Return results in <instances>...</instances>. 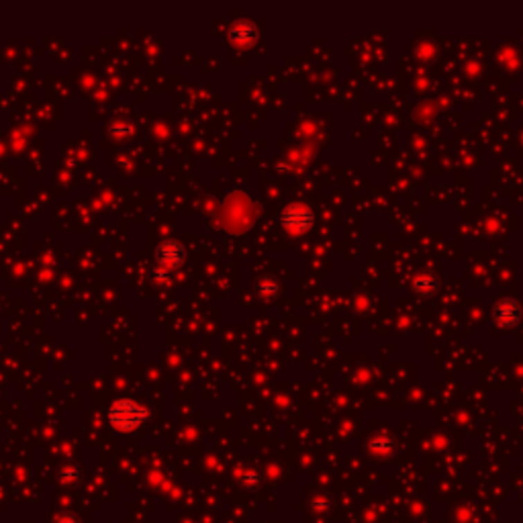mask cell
I'll list each match as a JSON object with an SVG mask.
<instances>
[{
    "instance_id": "cell-3",
    "label": "cell",
    "mask_w": 523,
    "mask_h": 523,
    "mask_svg": "<svg viewBox=\"0 0 523 523\" xmlns=\"http://www.w3.org/2000/svg\"><path fill=\"white\" fill-rule=\"evenodd\" d=\"M184 258V247L182 243L174 242V240H168V242H161L160 247H158V260H160L161 266L166 268H176Z\"/></svg>"
},
{
    "instance_id": "cell-1",
    "label": "cell",
    "mask_w": 523,
    "mask_h": 523,
    "mask_svg": "<svg viewBox=\"0 0 523 523\" xmlns=\"http://www.w3.org/2000/svg\"><path fill=\"white\" fill-rule=\"evenodd\" d=\"M148 417L145 407H141L139 402L131 401V399H123L117 401L111 411H109V419L117 429H133L137 425H141Z\"/></svg>"
},
{
    "instance_id": "cell-4",
    "label": "cell",
    "mask_w": 523,
    "mask_h": 523,
    "mask_svg": "<svg viewBox=\"0 0 523 523\" xmlns=\"http://www.w3.org/2000/svg\"><path fill=\"white\" fill-rule=\"evenodd\" d=\"M231 37L236 41H249L256 37V27L249 21H240L231 29Z\"/></svg>"
},
{
    "instance_id": "cell-2",
    "label": "cell",
    "mask_w": 523,
    "mask_h": 523,
    "mask_svg": "<svg viewBox=\"0 0 523 523\" xmlns=\"http://www.w3.org/2000/svg\"><path fill=\"white\" fill-rule=\"evenodd\" d=\"M281 221L282 225L290 231H305L313 223V215L303 204H290L288 209H284Z\"/></svg>"
},
{
    "instance_id": "cell-5",
    "label": "cell",
    "mask_w": 523,
    "mask_h": 523,
    "mask_svg": "<svg viewBox=\"0 0 523 523\" xmlns=\"http://www.w3.org/2000/svg\"><path fill=\"white\" fill-rule=\"evenodd\" d=\"M276 290H278L276 282H270V281L258 282V292H260L262 296H268V294H274Z\"/></svg>"
}]
</instances>
